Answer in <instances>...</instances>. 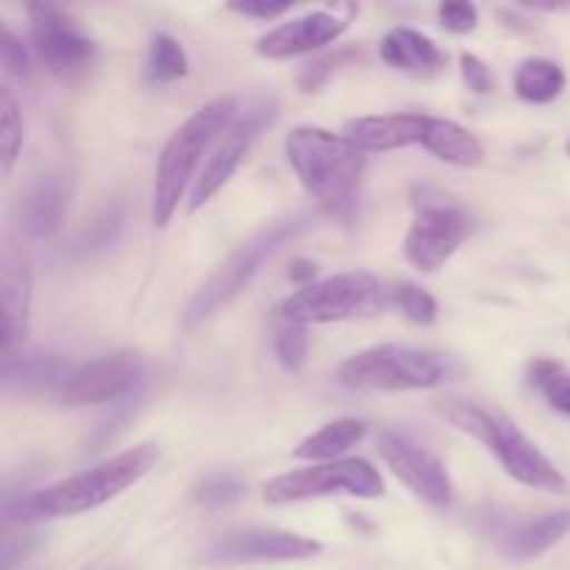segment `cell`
Returning a JSON list of instances; mask_svg holds the SVG:
<instances>
[{
  "mask_svg": "<svg viewBox=\"0 0 570 570\" xmlns=\"http://www.w3.org/2000/svg\"><path fill=\"white\" fill-rule=\"evenodd\" d=\"M276 115H278L276 95H259L256 100H250L248 109L239 111V115L234 117L228 131L223 134L220 145H217L215 154H212L209 161H206L200 178L195 181L189 212H198L200 206L217 193V189L226 187L228 178L239 170V165H243L245 156L250 154L256 139L262 137V131L273 126Z\"/></svg>",
  "mask_w": 570,
  "mask_h": 570,
  "instance_id": "7c38bea8",
  "label": "cell"
},
{
  "mask_svg": "<svg viewBox=\"0 0 570 570\" xmlns=\"http://www.w3.org/2000/svg\"><path fill=\"white\" fill-rule=\"evenodd\" d=\"M0 289H3V354H9L26 337L33 301L31 265L11 239L0 254Z\"/></svg>",
  "mask_w": 570,
  "mask_h": 570,
  "instance_id": "e0dca14e",
  "label": "cell"
},
{
  "mask_svg": "<svg viewBox=\"0 0 570 570\" xmlns=\"http://www.w3.org/2000/svg\"><path fill=\"white\" fill-rule=\"evenodd\" d=\"M0 61L9 76H28L31 70V56H28L22 39L9 26H0Z\"/></svg>",
  "mask_w": 570,
  "mask_h": 570,
  "instance_id": "1f68e13d",
  "label": "cell"
},
{
  "mask_svg": "<svg viewBox=\"0 0 570 570\" xmlns=\"http://www.w3.org/2000/svg\"><path fill=\"white\" fill-rule=\"evenodd\" d=\"M315 226L312 215L306 212H293V215L282 217V220L271 223L262 232H256L254 237L245 239L209 278L198 287V293L193 295L187 306V315L184 323L187 326H200L209 317H215L217 312L226 309L232 301H237L245 289L254 284V278L259 276L262 267L284 248L293 239H298L301 234H306Z\"/></svg>",
  "mask_w": 570,
  "mask_h": 570,
  "instance_id": "5b68a950",
  "label": "cell"
},
{
  "mask_svg": "<svg viewBox=\"0 0 570 570\" xmlns=\"http://www.w3.org/2000/svg\"><path fill=\"white\" fill-rule=\"evenodd\" d=\"M460 67H462V78H465L468 89H473L476 95H488L493 92L495 81H493V72H490V67L484 65L479 56L473 53H462L460 56Z\"/></svg>",
  "mask_w": 570,
  "mask_h": 570,
  "instance_id": "836d02e7",
  "label": "cell"
},
{
  "mask_svg": "<svg viewBox=\"0 0 570 570\" xmlns=\"http://www.w3.org/2000/svg\"><path fill=\"white\" fill-rule=\"evenodd\" d=\"M568 76L554 59H523L515 70V92L527 104H551L566 89Z\"/></svg>",
  "mask_w": 570,
  "mask_h": 570,
  "instance_id": "cb8c5ba5",
  "label": "cell"
},
{
  "mask_svg": "<svg viewBox=\"0 0 570 570\" xmlns=\"http://www.w3.org/2000/svg\"><path fill=\"white\" fill-rule=\"evenodd\" d=\"M438 20L451 33H471L479 26V9L473 3H440Z\"/></svg>",
  "mask_w": 570,
  "mask_h": 570,
  "instance_id": "d6a6232c",
  "label": "cell"
},
{
  "mask_svg": "<svg viewBox=\"0 0 570 570\" xmlns=\"http://www.w3.org/2000/svg\"><path fill=\"white\" fill-rule=\"evenodd\" d=\"M232 11L245 17H256V20H276V17L287 14L293 3H267V0H245V3H232Z\"/></svg>",
  "mask_w": 570,
  "mask_h": 570,
  "instance_id": "e575fe53",
  "label": "cell"
},
{
  "mask_svg": "<svg viewBox=\"0 0 570 570\" xmlns=\"http://www.w3.org/2000/svg\"><path fill=\"white\" fill-rule=\"evenodd\" d=\"M529 382L543 393L551 410L562 412L570 417V373L562 371L560 362L554 360H534L529 365Z\"/></svg>",
  "mask_w": 570,
  "mask_h": 570,
  "instance_id": "484cf974",
  "label": "cell"
},
{
  "mask_svg": "<svg viewBox=\"0 0 570 570\" xmlns=\"http://www.w3.org/2000/svg\"><path fill=\"white\" fill-rule=\"evenodd\" d=\"M72 367L65 360L45 351H9L3 354V387L20 390V393H39V390H56L65 384Z\"/></svg>",
  "mask_w": 570,
  "mask_h": 570,
  "instance_id": "d6986e66",
  "label": "cell"
},
{
  "mask_svg": "<svg viewBox=\"0 0 570 570\" xmlns=\"http://www.w3.org/2000/svg\"><path fill=\"white\" fill-rule=\"evenodd\" d=\"M415 223L404 239V256L412 267L434 273L462 248L473 232V217L460 200L432 184L410 189Z\"/></svg>",
  "mask_w": 570,
  "mask_h": 570,
  "instance_id": "ba28073f",
  "label": "cell"
},
{
  "mask_svg": "<svg viewBox=\"0 0 570 570\" xmlns=\"http://www.w3.org/2000/svg\"><path fill=\"white\" fill-rule=\"evenodd\" d=\"M566 534H570V510H551L507 532L501 549L512 560H538L540 554L554 549Z\"/></svg>",
  "mask_w": 570,
  "mask_h": 570,
  "instance_id": "44dd1931",
  "label": "cell"
},
{
  "mask_svg": "<svg viewBox=\"0 0 570 570\" xmlns=\"http://www.w3.org/2000/svg\"><path fill=\"white\" fill-rule=\"evenodd\" d=\"M568 154H570V139H568Z\"/></svg>",
  "mask_w": 570,
  "mask_h": 570,
  "instance_id": "8d00e7d4",
  "label": "cell"
},
{
  "mask_svg": "<svg viewBox=\"0 0 570 570\" xmlns=\"http://www.w3.org/2000/svg\"><path fill=\"white\" fill-rule=\"evenodd\" d=\"M148 384V362L137 351H115L72 367L56 399L65 406L117 404L142 395Z\"/></svg>",
  "mask_w": 570,
  "mask_h": 570,
  "instance_id": "8fae6325",
  "label": "cell"
},
{
  "mask_svg": "<svg viewBox=\"0 0 570 570\" xmlns=\"http://www.w3.org/2000/svg\"><path fill=\"white\" fill-rule=\"evenodd\" d=\"M376 449L382 454V460L387 462L390 471L417 499H423L434 510H449L451 501H454V482H451V473L445 468V462L434 451H429L426 445H421L406 432H395V429H387V432L379 434Z\"/></svg>",
  "mask_w": 570,
  "mask_h": 570,
  "instance_id": "4fadbf2b",
  "label": "cell"
},
{
  "mask_svg": "<svg viewBox=\"0 0 570 570\" xmlns=\"http://www.w3.org/2000/svg\"><path fill=\"white\" fill-rule=\"evenodd\" d=\"M356 11L360 9L351 3H340L337 9L306 11V14L282 22L278 28L267 31L265 37L256 42V50H259V56L273 61L293 59V56L321 50L348 31Z\"/></svg>",
  "mask_w": 570,
  "mask_h": 570,
  "instance_id": "9a60e30c",
  "label": "cell"
},
{
  "mask_svg": "<svg viewBox=\"0 0 570 570\" xmlns=\"http://www.w3.org/2000/svg\"><path fill=\"white\" fill-rule=\"evenodd\" d=\"M189 72V59L181 42L170 33H156L148 48V78L150 83H173Z\"/></svg>",
  "mask_w": 570,
  "mask_h": 570,
  "instance_id": "d4e9b609",
  "label": "cell"
},
{
  "mask_svg": "<svg viewBox=\"0 0 570 570\" xmlns=\"http://www.w3.org/2000/svg\"><path fill=\"white\" fill-rule=\"evenodd\" d=\"M315 273H317V265L309 259H295L293 265H289V278H293V282H312Z\"/></svg>",
  "mask_w": 570,
  "mask_h": 570,
  "instance_id": "d590c367",
  "label": "cell"
},
{
  "mask_svg": "<svg viewBox=\"0 0 570 570\" xmlns=\"http://www.w3.org/2000/svg\"><path fill=\"white\" fill-rule=\"evenodd\" d=\"M456 365L443 354L415 348V345L384 343L360 351L340 365L337 379L348 390H379V393H406L432 390L451 382Z\"/></svg>",
  "mask_w": 570,
  "mask_h": 570,
  "instance_id": "8992f818",
  "label": "cell"
},
{
  "mask_svg": "<svg viewBox=\"0 0 570 570\" xmlns=\"http://www.w3.org/2000/svg\"><path fill=\"white\" fill-rule=\"evenodd\" d=\"M273 351L284 371L298 373L306 365V354H309V337H306V326L298 323L278 321L276 332H273Z\"/></svg>",
  "mask_w": 570,
  "mask_h": 570,
  "instance_id": "83f0119b",
  "label": "cell"
},
{
  "mask_svg": "<svg viewBox=\"0 0 570 570\" xmlns=\"http://www.w3.org/2000/svg\"><path fill=\"white\" fill-rule=\"evenodd\" d=\"M367 434V423L356 421V417H340V421L326 423L323 429H317L315 434H309L306 440H301L298 449L293 451L295 460H304L317 465V462H337L345 451H351L354 445H360Z\"/></svg>",
  "mask_w": 570,
  "mask_h": 570,
  "instance_id": "7402d4cb",
  "label": "cell"
},
{
  "mask_svg": "<svg viewBox=\"0 0 570 570\" xmlns=\"http://www.w3.org/2000/svg\"><path fill=\"white\" fill-rule=\"evenodd\" d=\"M379 53L384 65L410 76H434L445 65V53L434 45V39L406 26L393 28L379 45Z\"/></svg>",
  "mask_w": 570,
  "mask_h": 570,
  "instance_id": "ffe728a7",
  "label": "cell"
},
{
  "mask_svg": "<svg viewBox=\"0 0 570 570\" xmlns=\"http://www.w3.org/2000/svg\"><path fill=\"white\" fill-rule=\"evenodd\" d=\"M393 301V289L384 287L371 273H340L323 282L306 284L278 306V321L315 326V323H340L376 317Z\"/></svg>",
  "mask_w": 570,
  "mask_h": 570,
  "instance_id": "52a82bcc",
  "label": "cell"
},
{
  "mask_svg": "<svg viewBox=\"0 0 570 570\" xmlns=\"http://www.w3.org/2000/svg\"><path fill=\"white\" fill-rule=\"evenodd\" d=\"M22 148V115L20 104L9 87H0V165L9 176Z\"/></svg>",
  "mask_w": 570,
  "mask_h": 570,
  "instance_id": "4316f807",
  "label": "cell"
},
{
  "mask_svg": "<svg viewBox=\"0 0 570 570\" xmlns=\"http://www.w3.org/2000/svg\"><path fill=\"white\" fill-rule=\"evenodd\" d=\"M28 20H31L33 50L50 76L65 83L87 81L98 59L95 39L87 37L81 26L53 3H31Z\"/></svg>",
  "mask_w": 570,
  "mask_h": 570,
  "instance_id": "30bf717a",
  "label": "cell"
},
{
  "mask_svg": "<svg viewBox=\"0 0 570 570\" xmlns=\"http://www.w3.org/2000/svg\"><path fill=\"white\" fill-rule=\"evenodd\" d=\"M284 154L306 193L332 215L354 209L365 154L345 134H332L321 126H295L284 139Z\"/></svg>",
  "mask_w": 570,
  "mask_h": 570,
  "instance_id": "3957f363",
  "label": "cell"
},
{
  "mask_svg": "<svg viewBox=\"0 0 570 570\" xmlns=\"http://www.w3.org/2000/svg\"><path fill=\"white\" fill-rule=\"evenodd\" d=\"M423 148L440 161L454 167H476L484 159V148L476 139V134L468 131L465 126L445 117H432V128Z\"/></svg>",
  "mask_w": 570,
  "mask_h": 570,
  "instance_id": "603a6c76",
  "label": "cell"
},
{
  "mask_svg": "<svg viewBox=\"0 0 570 570\" xmlns=\"http://www.w3.org/2000/svg\"><path fill=\"white\" fill-rule=\"evenodd\" d=\"M384 493V479L367 460L351 456L337 462H317L282 473L265 484V501L273 507L298 504L328 495H354V499H379Z\"/></svg>",
  "mask_w": 570,
  "mask_h": 570,
  "instance_id": "9c48e42d",
  "label": "cell"
},
{
  "mask_svg": "<svg viewBox=\"0 0 570 570\" xmlns=\"http://www.w3.org/2000/svg\"><path fill=\"white\" fill-rule=\"evenodd\" d=\"M323 551L317 540L273 527L232 529L209 540L200 551L206 562H298Z\"/></svg>",
  "mask_w": 570,
  "mask_h": 570,
  "instance_id": "5bb4252c",
  "label": "cell"
},
{
  "mask_svg": "<svg viewBox=\"0 0 570 570\" xmlns=\"http://www.w3.org/2000/svg\"><path fill=\"white\" fill-rule=\"evenodd\" d=\"M70 198L72 178L65 167H56V170H45L39 176H33L22 187V193L17 195L14 209H11L17 232L31 239L53 237L61 228V223H65L67 209H70Z\"/></svg>",
  "mask_w": 570,
  "mask_h": 570,
  "instance_id": "2e32d148",
  "label": "cell"
},
{
  "mask_svg": "<svg viewBox=\"0 0 570 570\" xmlns=\"http://www.w3.org/2000/svg\"><path fill=\"white\" fill-rule=\"evenodd\" d=\"M360 59V50H351V48H340L334 53L326 56H317V59L306 61L298 72V89L301 92H317L328 78L334 76L337 70L348 67L351 61Z\"/></svg>",
  "mask_w": 570,
  "mask_h": 570,
  "instance_id": "f546056e",
  "label": "cell"
},
{
  "mask_svg": "<svg viewBox=\"0 0 570 570\" xmlns=\"http://www.w3.org/2000/svg\"><path fill=\"white\" fill-rule=\"evenodd\" d=\"M161 451L156 443L134 445V449L122 451V454L111 456V460L100 462V465L87 468L81 473L61 479V482L48 484L42 490L20 495V499H6L3 504V521L9 523H39L53 521V518L67 515H83L106 501L117 499L142 482L159 462Z\"/></svg>",
  "mask_w": 570,
  "mask_h": 570,
  "instance_id": "6da1fadb",
  "label": "cell"
},
{
  "mask_svg": "<svg viewBox=\"0 0 570 570\" xmlns=\"http://www.w3.org/2000/svg\"><path fill=\"white\" fill-rule=\"evenodd\" d=\"M237 115V98H217L212 104L200 106L184 126L173 131V137L161 148L159 167H156L154 209H150L156 228H165L173 220L178 204L184 200V193L193 184L200 156L209 150V145L220 134L228 131V126H232Z\"/></svg>",
  "mask_w": 570,
  "mask_h": 570,
  "instance_id": "277c9868",
  "label": "cell"
},
{
  "mask_svg": "<svg viewBox=\"0 0 570 570\" xmlns=\"http://www.w3.org/2000/svg\"><path fill=\"white\" fill-rule=\"evenodd\" d=\"M393 301L417 326H432L438 321V301L426 289L415 287V284H399V287H393Z\"/></svg>",
  "mask_w": 570,
  "mask_h": 570,
  "instance_id": "4dcf8cb0",
  "label": "cell"
},
{
  "mask_svg": "<svg viewBox=\"0 0 570 570\" xmlns=\"http://www.w3.org/2000/svg\"><path fill=\"white\" fill-rule=\"evenodd\" d=\"M434 412L445 423H451L454 429L488 445L515 482L534 490H546V493H568L570 484L566 473L501 410L482 404V401L449 395V399L434 401Z\"/></svg>",
  "mask_w": 570,
  "mask_h": 570,
  "instance_id": "7a4b0ae2",
  "label": "cell"
},
{
  "mask_svg": "<svg viewBox=\"0 0 570 570\" xmlns=\"http://www.w3.org/2000/svg\"><path fill=\"white\" fill-rule=\"evenodd\" d=\"M245 493H248L245 482H239L232 473H217V476L204 479L193 490V501L198 507H204V510H220V507L237 504Z\"/></svg>",
  "mask_w": 570,
  "mask_h": 570,
  "instance_id": "f1b7e54d",
  "label": "cell"
},
{
  "mask_svg": "<svg viewBox=\"0 0 570 570\" xmlns=\"http://www.w3.org/2000/svg\"><path fill=\"white\" fill-rule=\"evenodd\" d=\"M432 115L399 111V115H373L351 120L345 126V137L362 154H384V150L406 148V145H426Z\"/></svg>",
  "mask_w": 570,
  "mask_h": 570,
  "instance_id": "ac0fdd59",
  "label": "cell"
}]
</instances>
